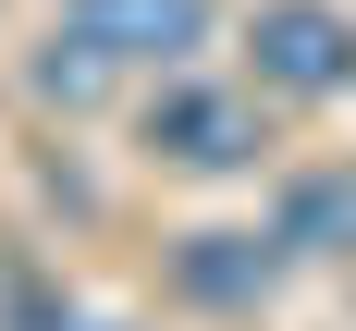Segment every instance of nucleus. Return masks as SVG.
I'll use <instances>...</instances> for the list:
<instances>
[{"instance_id": "1", "label": "nucleus", "mask_w": 356, "mask_h": 331, "mask_svg": "<svg viewBox=\"0 0 356 331\" xmlns=\"http://www.w3.org/2000/svg\"><path fill=\"white\" fill-rule=\"evenodd\" d=\"M246 49H258L270 99H344L356 86V12L344 0H258Z\"/></svg>"}, {"instance_id": "2", "label": "nucleus", "mask_w": 356, "mask_h": 331, "mask_svg": "<svg viewBox=\"0 0 356 331\" xmlns=\"http://www.w3.org/2000/svg\"><path fill=\"white\" fill-rule=\"evenodd\" d=\"M147 147L172 172H246L258 160V99H234V86H160L147 99Z\"/></svg>"}, {"instance_id": "3", "label": "nucleus", "mask_w": 356, "mask_h": 331, "mask_svg": "<svg viewBox=\"0 0 356 331\" xmlns=\"http://www.w3.org/2000/svg\"><path fill=\"white\" fill-rule=\"evenodd\" d=\"M62 25H86L123 74H184L209 49V0H62Z\"/></svg>"}, {"instance_id": "4", "label": "nucleus", "mask_w": 356, "mask_h": 331, "mask_svg": "<svg viewBox=\"0 0 356 331\" xmlns=\"http://www.w3.org/2000/svg\"><path fill=\"white\" fill-rule=\"evenodd\" d=\"M270 246H283V257H356V172H307V184H283Z\"/></svg>"}, {"instance_id": "5", "label": "nucleus", "mask_w": 356, "mask_h": 331, "mask_svg": "<svg viewBox=\"0 0 356 331\" xmlns=\"http://www.w3.org/2000/svg\"><path fill=\"white\" fill-rule=\"evenodd\" d=\"M25 86H37V110H62V123H74V110H99L111 86H123V62H111L86 25H49V49L25 62Z\"/></svg>"}, {"instance_id": "6", "label": "nucleus", "mask_w": 356, "mask_h": 331, "mask_svg": "<svg viewBox=\"0 0 356 331\" xmlns=\"http://www.w3.org/2000/svg\"><path fill=\"white\" fill-rule=\"evenodd\" d=\"M270 270H283V246H258V233H197L184 246V294L197 307H258Z\"/></svg>"}]
</instances>
